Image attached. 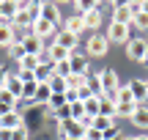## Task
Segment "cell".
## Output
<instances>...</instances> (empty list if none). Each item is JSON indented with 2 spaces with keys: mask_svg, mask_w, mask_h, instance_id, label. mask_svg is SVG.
Listing matches in <instances>:
<instances>
[{
  "mask_svg": "<svg viewBox=\"0 0 148 140\" xmlns=\"http://www.w3.org/2000/svg\"><path fill=\"white\" fill-rule=\"evenodd\" d=\"M63 140H79V137H63Z\"/></svg>",
  "mask_w": 148,
  "mask_h": 140,
  "instance_id": "obj_49",
  "label": "cell"
},
{
  "mask_svg": "<svg viewBox=\"0 0 148 140\" xmlns=\"http://www.w3.org/2000/svg\"><path fill=\"white\" fill-rule=\"evenodd\" d=\"M16 63H19V71H38L41 60H38V55H25V58L16 60Z\"/></svg>",
  "mask_w": 148,
  "mask_h": 140,
  "instance_id": "obj_24",
  "label": "cell"
},
{
  "mask_svg": "<svg viewBox=\"0 0 148 140\" xmlns=\"http://www.w3.org/2000/svg\"><path fill=\"white\" fill-rule=\"evenodd\" d=\"M112 22H121V25H132L134 22V14L129 5H123V8H112Z\"/></svg>",
  "mask_w": 148,
  "mask_h": 140,
  "instance_id": "obj_19",
  "label": "cell"
},
{
  "mask_svg": "<svg viewBox=\"0 0 148 140\" xmlns=\"http://www.w3.org/2000/svg\"><path fill=\"white\" fill-rule=\"evenodd\" d=\"M134 27H140V30H148V14L145 11H140V14H134Z\"/></svg>",
  "mask_w": 148,
  "mask_h": 140,
  "instance_id": "obj_38",
  "label": "cell"
},
{
  "mask_svg": "<svg viewBox=\"0 0 148 140\" xmlns=\"http://www.w3.org/2000/svg\"><path fill=\"white\" fill-rule=\"evenodd\" d=\"M99 115L115 118V115H118V102H115V99H107V96H101V99H99Z\"/></svg>",
  "mask_w": 148,
  "mask_h": 140,
  "instance_id": "obj_16",
  "label": "cell"
},
{
  "mask_svg": "<svg viewBox=\"0 0 148 140\" xmlns=\"http://www.w3.org/2000/svg\"><path fill=\"white\" fill-rule=\"evenodd\" d=\"M110 3H112V8H123V5H129L132 0H110Z\"/></svg>",
  "mask_w": 148,
  "mask_h": 140,
  "instance_id": "obj_44",
  "label": "cell"
},
{
  "mask_svg": "<svg viewBox=\"0 0 148 140\" xmlns=\"http://www.w3.org/2000/svg\"><path fill=\"white\" fill-rule=\"evenodd\" d=\"M115 102H118V104H123V102H134V96H132V91H129V85H121V88H118ZM134 104H137V102H134Z\"/></svg>",
  "mask_w": 148,
  "mask_h": 140,
  "instance_id": "obj_32",
  "label": "cell"
},
{
  "mask_svg": "<svg viewBox=\"0 0 148 140\" xmlns=\"http://www.w3.org/2000/svg\"><path fill=\"white\" fill-rule=\"evenodd\" d=\"M16 38H22V36H16V27L11 25V22H0V47L8 49Z\"/></svg>",
  "mask_w": 148,
  "mask_h": 140,
  "instance_id": "obj_9",
  "label": "cell"
},
{
  "mask_svg": "<svg viewBox=\"0 0 148 140\" xmlns=\"http://www.w3.org/2000/svg\"><path fill=\"white\" fill-rule=\"evenodd\" d=\"M69 107H71V118H74V121H82V118H85V104L79 102V99H77V102H71Z\"/></svg>",
  "mask_w": 148,
  "mask_h": 140,
  "instance_id": "obj_34",
  "label": "cell"
},
{
  "mask_svg": "<svg viewBox=\"0 0 148 140\" xmlns=\"http://www.w3.org/2000/svg\"><path fill=\"white\" fill-rule=\"evenodd\" d=\"M90 126H93V129H99V132H107V129H112V126H115V118H107V115H96Z\"/></svg>",
  "mask_w": 148,
  "mask_h": 140,
  "instance_id": "obj_26",
  "label": "cell"
},
{
  "mask_svg": "<svg viewBox=\"0 0 148 140\" xmlns=\"http://www.w3.org/2000/svg\"><path fill=\"white\" fill-rule=\"evenodd\" d=\"M0 102H3V104H14V107H16V99L11 96V93L5 91V88H0Z\"/></svg>",
  "mask_w": 148,
  "mask_h": 140,
  "instance_id": "obj_41",
  "label": "cell"
},
{
  "mask_svg": "<svg viewBox=\"0 0 148 140\" xmlns=\"http://www.w3.org/2000/svg\"><path fill=\"white\" fill-rule=\"evenodd\" d=\"M49 99H52V88H49L47 82H38V88H36V96H33V102H36V104H49Z\"/></svg>",
  "mask_w": 148,
  "mask_h": 140,
  "instance_id": "obj_22",
  "label": "cell"
},
{
  "mask_svg": "<svg viewBox=\"0 0 148 140\" xmlns=\"http://www.w3.org/2000/svg\"><path fill=\"white\" fill-rule=\"evenodd\" d=\"M22 85H25V82L19 80V74H8V77H5V85H3V88H5V91H8L14 99H22Z\"/></svg>",
  "mask_w": 148,
  "mask_h": 140,
  "instance_id": "obj_15",
  "label": "cell"
},
{
  "mask_svg": "<svg viewBox=\"0 0 148 140\" xmlns=\"http://www.w3.org/2000/svg\"><path fill=\"white\" fill-rule=\"evenodd\" d=\"M77 99H79V102H85V99H90V91H88V82H85V85H82V88H79V91H77Z\"/></svg>",
  "mask_w": 148,
  "mask_h": 140,
  "instance_id": "obj_42",
  "label": "cell"
},
{
  "mask_svg": "<svg viewBox=\"0 0 148 140\" xmlns=\"http://www.w3.org/2000/svg\"><path fill=\"white\" fill-rule=\"evenodd\" d=\"M129 121H132L134 126H140V129H148V107L145 104H137V110H134V115Z\"/></svg>",
  "mask_w": 148,
  "mask_h": 140,
  "instance_id": "obj_21",
  "label": "cell"
},
{
  "mask_svg": "<svg viewBox=\"0 0 148 140\" xmlns=\"http://www.w3.org/2000/svg\"><path fill=\"white\" fill-rule=\"evenodd\" d=\"M30 33H33V36H38L41 41H44V38H49V36H52V41H55V33H58V30H55V25H52L49 19H41V16H36V22H33Z\"/></svg>",
  "mask_w": 148,
  "mask_h": 140,
  "instance_id": "obj_7",
  "label": "cell"
},
{
  "mask_svg": "<svg viewBox=\"0 0 148 140\" xmlns=\"http://www.w3.org/2000/svg\"><path fill=\"white\" fill-rule=\"evenodd\" d=\"M126 58H132V60H137V63H145L148 60V41L145 38H129V44H126Z\"/></svg>",
  "mask_w": 148,
  "mask_h": 140,
  "instance_id": "obj_1",
  "label": "cell"
},
{
  "mask_svg": "<svg viewBox=\"0 0 148 140\" xmlns=\"http://www.w3.org/2000/svg\"><path fill=\"white\" fill-rule=\"evenodd\" d=\"M58 132H60V137H79V140L85 137V126L79 124V121H74V118L60 121V124H58Z\"/></svg>",
  "mask_w": 148,
  "mask_h": 140,
  "instance_id": "obj_6",
  "label": "cell"
},
{
  "mask_svg": "<svg viewBox=\"0 0 148 140\" xmlns=\"http://www.w3.org/2000/svg\"><path fill=\"white\" fill-rule=\"evenodd\" d=\"M99 80H101V88H104V96L107 99H115V93H118V74L112 69H107V71H101L99 74Z\"/></svg>",
  "mask_w": 148,
  "mask_h": 140,
  "instance_id": "obj_5",
  "label": "cell"
},
{
  "mask_svg": "<svg viewBox=\"0 0 148 140\" xmlns=\"http://www.w3.org/2000/svg\"><path fill=\"white\" fill-rule=\"evenodd\" d=\"M132 3H140V0H132Z\"/></svg>",
  "mask_w": 148,
  "mask_h": 140,
  "instance_id": "obj_51",
  "label": "cell"
},
{
  "mask_svg": "<svg viewBox=\"0 0 148 140\" xmlns=\"http://www.w3.org/2000/svg\"><path fill=\"white\" fill-rule=\"evenodd\" d=\"M8 55H11V58H16V60H22V58L27 55V52H25V44H22V38H16V41L8 47Z\"/></svg>",
  "mask_w": 148,
  "mask_h": 140,
  "instance_id": "obj_30",
  "label": "cell"
},
{
  "mask_svg": "<svg viewBox=\"0 0 148 140\" xmlns=\"http://www.w3.org/2000/svg\"><path fill=\"white\" fill-rule=\"evenodd\" d=\"M134 110H137V104H134V102H123V104H118V115H115V121H118V118H132Z\"/></svg>",
  "mask_w": 148,
  "mask_h": 140,
  "instance_id": "obj_28",
  "label": "cell"
},
{
  "mask_svg": "<svg viewBox=\"0 0 148 140\" xmlns=\"http://www.w3.org/2000/svg\"><path fill=\"white\" fill-rule=\"evenodd\" d=\"M5 77H8V74H5V69H3V66H0V88L5 85Z\"/></svg>",
  "mask_w": 148,
  "mask_h": 140,
  "instance_id": "obj_46",
  "label": "cell"
},
{
  "mask_svg": "<svg viewBox=\"0 0 148 140\" xmlns=\"http://www.w3.org/2000/svg\"><path fill=\"white\" fill-rule=\"evenodd\" d=\"M11 135H14L11 129H3V126H0V140H11Z\"/></svg>",
  "mask_w": 148,
  "mask_h": 140,
  "instance_id": "obj_45",
  "label": "cell"
},
{
  "mask_svg": "<svg viewBox=\"0 0 148 140\" xmlns=\"http://www.w3.org/2000/svg\"><path fill=\"white\" fill-rule=\"evenodd\" d=\"M55 44H60V47H66L71 52V49H77V36L69 30H60V33H55Z\"/></svg>",
  "mask_w": 148,
  "mask_h": 140,
  "instance_id": "obj_17",
  "label": "cell"
},
{
  "mask_svg": "<svg viewBox=\"0 0 148 140\" xmlns=\"http://www.w3.org/2000/svg\"><path fill=\"white\" fill-rule=\"evenodd\" d=\"M0 126H3V129H19V126H25V121H22V113H16V110H11L8 115H3V118H0Z\"/></svg>",
  "mask_w": 148,
  "mask_h": 140,
  "instance_id": "obj_14",
  "label": "cell"
},
{
  "mask_svg": "<svg viewBox=\"0 0 148 140\" xmlns=\"http://www.w3.org/2000/svg\"><path fill=\"white\" fill-rule=\"evenodd\" d=\"M47 52H49V60H52V63H60V60H69V49L66 47H60V44H55L52 41V47H47Z\"/></svg>",
  "mask_w": 148,
  "mask_h": 140,
  "instance_id": "obj_20",
  "label": "cell"
},
{
  "mask_svg": "<svg viewBox=\"0 0 148 140\" xmlns=\"http://www.w3.org/2000/svg\"><path fill=\"white\" fill-rule=\"evenodd\" d=\"M85 80H88V77H77V74H71V77H66V85H69V91H79V88L85 85Z\"/></svg>",
  "mask_w": 148,
  "mask_h": 140,
  "instance_id": "obj_36",
  "label": "cell"
},
{
  "mask_svg": "<svg viewBox=\"0 0 148 140\" xmlns=\"http://www.w3.org/2000/svg\"><path fill=\"white\" fill-rule=\"evenodd\" d=\"M85 82H88V91H90V96H96V99H101V96H104V88H101V80H99V74H96V77H88Z\"/></svg>",
  "mask_w": 148,
  "mask_h": 140,
  "instance_id": "obj_25",
  "label": "cell"
},
{
  "mask_svg": "<svg viewBox=\"0 0 148 140\" xmlns=\"http://www.w3.org/2000/svg\"><path fill=\"white\" fill-rule=\"evenodd\" d=\"M47 85L52 88V93H66V91H69L66 80H63V77H58V74H52V77H49V80H47Z\"/></svg>",
  "mask_w": 148,
  "mask_h": 140,
  "instance_id": "obj_27",
  "label": "cell"
},
{
  "mask_svg": "<svg viewBox=\"0 0 148 140\" xmlns=\"http://www.w3.org/2000/svg\"><path fill=\"white\" fill-rule=\"evenodd\" d=\"M63 30H69V33H74V36H79V33L85 30V19H82V14H71V16H66Z\"/></svg>",
  "mask_w": 148,
  "mask_h": 140,
  "instance_id": "obj_13",
  "label": "cell"
},
{
  "mask_svg": "<svg viewBox=\"0 0 148 140\" xmlns=\"http://www.w3.org/2000/svg\"><path fill=\"white\" fill-rule=\"evenodd\" d=\"M129 27L132 25H121V22H110V27H107V41H115V44H129Z\"/></svg>",
  "mask_w": 148,
  "mask_h": 140,
  "instance_id": "obj_3",
  "label": "cell"
},
{
  "mask_svg": "<svg viewBox=\"0 0 148 140\" xmlns=\"http://www.w3.org/2000/svg\"><path fill=\"white\" fill-rule=\"evenodd\" d=\"M16 0H3L0 3V22H8V19H14L16 16Z\"/></svg>",
  "mask_w": 148,
  "mask_h": 140,
  "instance_id": "obj_18",
  "label": "cell"
},
{
  "mask_svg": "<svg viewBox=\"0 0 148 140\" xmlns=\"http://www.w3.org/2000/svg\"><path fill=\"white\" fill-rule=\"evenodd\" d=\"M66 104H69V99H66V93H52V99H49V110L66 107Z\"/></svg>",
  "mask_w": 148,
  "mask_h": 140,
  "instance_id": "obj_35",
  "label": "cell"
},
{
  "mask_svg": "<svg viewBox=\"0 0 148 140\" xmlns=\"http://www.w3.org/2000/svg\"><path fill=\"white\" fill-rule=\"evenodd\" d=\"M55 3H69V0H55Z\"/></svg>",
  "mask_w": 148,
  "mask_h": 140,
  "instance_id": "obj_50",
  "label": "cell"
},
{
  "mask_svg": "<svg viewBox=\"0 0 148 140\" xmlns=\"http://www.w3.org/2000/svg\"><path fill=\"white\" fill-rule=\"evenodd\" d=\"M52 115H55L58 124H60V121H69L71 118V107H69V104H66V107H58V110H52Z\"/></svg>",
  "mask_w": 148,
  "mask_h": 140,
  "instance_id": "obj_37",
  "label": "cell"
},
{
  "mask_svg": "<svg viewBox=\"0 0 148 140\" xmlns=\"http://www.w3.org/2000/svg\"><path fill=\"white\" fill-rule=\"evenodd\" d=\"M74 5H77L79 14H88V11H96V8H99V0H74Z\"/></svg>",
  "mask_w": 148,
  "mask_h": 140,
  "instance_id": "obj_29",
  "label": "cell"
},
{
  "mask_svg": "<svg viewBox=\"0 0 148 140\" xmlns=\"http://www.w3.org/2000/svg\"><path fill=\"white\" fill-rule=\"evenodd\" d=\"M85 115H90V118H96V115H99V99L96 96H90V99H85Z\"/></svg>",
  "mask_w": 148,
  "mask_h": 140,
  "instance_id": "obj_31",
  "label": "cell"
},
{
  "mask_svg": "<svg viewBox=\"0 0 148 140\" xmlns=\"http://www.w3.org/2000/svg\"><path fill=\"white\" fill-rule=\"evenodd\" d=\"M145 82H148V80H145Z\"/></svg>",
  "mask_w": 148,
  "mask_h": 140,
  "instance_id": "obj_52",
  "label": "cell"
},
{
  "mask_svg": "<svg viewBox=\"0 0 148 140\" xmlns=\"http://www.w3.org/2000/svg\"><path fill=\"white\" fill-rule=\"evenodd\" d=\"M82 140H104V132H99V129H93V126H88Z\"/></svg>",
  "mask_w": 148,
  "mask_h": 140,
  "instance_id": "obj_39",
  "label": "cell"
},
{
  "mask_svg": "<svg viewBox=\"0 0 148 140\" xmlns=\"http://www.w3.org/2000/svg\"><path fill=\"white\" fill-rule=\"evenodd\" d=\"M82 19H85V30H99V25H101V14H99V8L96 11H88V14H82Z\"/></svg>",
  "mask_w": 148,
  "mask_h": 140,
  "instance_id": "obj_23",
  "label": "cell"
},
{
  "mask_svg": "<svg viewBox=\"0 0 148 140\" xmlns=\"http://www.w3.org/2000/svg\"><path fill=\"white\" fill-rule=\"evenodd\" d=\"M107 49H110V41H107V36H99V33H93V36L88 38V44H85L88 58H104Z\"/></svg>",
  "mask_w": 148,
  "mask_h": 140,
  "instance_id": "obj_2",
  "label": "cell"
},
{
  "mask_svg": "<svg viewBox=\"0 0 148 140\" xmlns=\"http://www.w3.org/2000/svg\"><path fill=\"white\" fill-rule=\"evenodd\" d=\"M52 71H55L58 77H63V80H66V77H71V66H69V60H60V63H55Z\"/></svg>",
  "mask_w": 148,
  "mask_h": 140,
  "instance_id": "obj_33",
  "label": "cell"
},
{
  "mask_svg": "<svg viewBox=\"0 0 148 140\" xmlns=\"http://www.w3.org/2000/svg\"><path fill=\"white\" fill-rule=\"evenodd\" d=\"M123 140H148V135H137V137H123Z\"/></svg>",
  "mask_w": 148,
  "mask_h": 140,
  "instance_id": "obj_47",
  "label": "cell"
},
{
  "mask_svg": "<svg viewBox=\"0 0 148 140\" xmlns=\"http://www.w3.org/2000/svg\"><path fill=\"white\" fill-rule=\"evenodd\" d=\"M129 85V91H132V96H134V102H148V82L145 80H129L126 82Z\"/></svg>",
  "mask_w": 148,
  "mask_h": 140,
  "instance_id": "obj_10",
  "label": "cell"
},
{
  "mask_svg": "<svg viewBox=\"0 0 148 140\" xmlns=\"http://www.w3.org/2000/svg\"><path fill=\"white\" fill-rule=\"evenodd\" d=\"M69 66H71V74L77 77H88V55L77 52V49H71L69 55Z\"/></svg>",
  "mask_w": 148,
  "mask_h": 140,
  "instance_id": "obj_8",
  "label": "cell"
},
{
  "mask_svg": "<svg viewBox=\"0 0 148 140\" xmlns=\"http://www.w3.org/2000/svg\"><path fill=\"white\" fill-rule=\"evenodd\" d=\"M22 44H25V52H27V55H41V52H44V41H41L38 36H33V33L22 36Z\"/></svg>",
  "mask_w": 148,
  "mask_h": 140,
  "instance_id": "obj_12",
  "label": "cell"
},
{
  "mask_svg": "<svg viewBox=\"0 0 148 140\" xmlns=\"http://www.w3.org/2000/svg\"><path fill=\"white\" fill-rule=\"evenodd\" d=\"M11 110H14V104H3V102H0V118H3V115H8Z\"/></svg>",
  "mask_w": 148,
  "mask_h": 140,
  "instance_id": "obj_43",
  "label": "cell"
},
{
  "mask_svg": "<svg viewBox=\"0 0 148 140\" xmlns=\"http://www.w3.org/2000/svg\"><path fill=\"white\" fill-rule=\"evenodd\" d=\"M36 16H38V11H16V16L14 19H11V25L14 27H27V30H30L33 27V22H36Z\"/></svg>",
  "mask_w": 148,
  "mask_h": 140,
  "instance_id": "obj_11",
  "label": "cell"
},
{
  "mask_svg": "<svg viewBox=\"0 0 148 140\" xmlns=\"http://www.w3.org/2000/svg\"><path fill=\"white\" fill-rule=\"evenodd\" d=\"M36 11H38L41 19H49L52 25L60 22V11H58V3H55V0H41V3L36 5Z\"/></svg>",
  "mask_w": 148,
  "mask_h": 140,
  "instance_id": "obj_4",
  "label": "cell"
},
{
  "mask_svg": "<svg viewBox=\"0 0 148 140\" xmlns=\"http://www.w3.org/2000/svg\"><path fill=\"white\" fill-rule=\"evenodd\" d=\"M143 11H145V14H148V0H143Z\"/></svg>",
  "mask_w": 148,
  "mask_h": 140,
  "instance_id": "obj_48",
  "label": "cell"
},
{
  "mask_svg": "<svg viewBox=\"0 0 148 140\" xmlns=\"http://www.w3.org/2000/svg\"><path fill=\"white\" fill-rule=\"evenodd\" d=\"M27 137H30L27 126H19V129H14V135H11V140H27Z\"/></svg>",
  "mask_w": 148,
  "mask_h": 140,
  "instance_id": "obj_40",
  "label": "cell"
}]
</instances>
